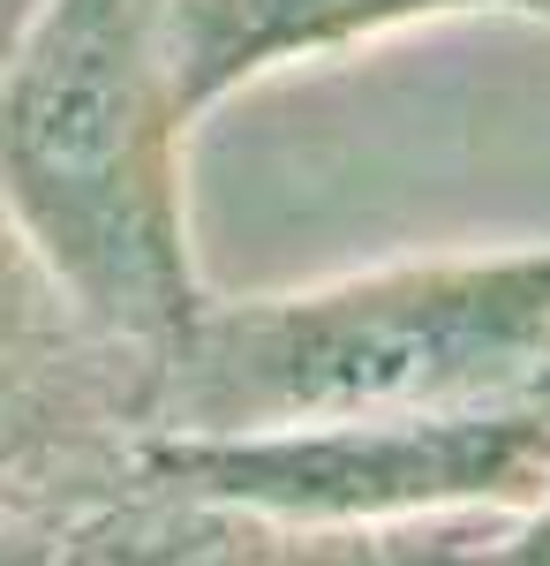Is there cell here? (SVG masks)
Wrapping results in <instances>:
<instances>
[{"mask_svg": "<svg viewBox=\"0 0 550 566\" xmlns=\"http://www.w3.org/2000/svg\"><path fill=\"white\" fill-rule=\"evenodd\" d=\"M159 0H39L0 45V212L76 303L167 355L212 303Z\"/></svg>", "mask_w": 550, "mask_h": 566, "instance_id": "7a4b0ae2", "label": "cell"}, {"mask_svg": "<svg viewBox=\"0 0 550 566\" xmlns=\"http://www.w3.org/2000/svg\"><path fill=\"white\" fill-rule=\"evenodd\" d=\"M84 566H490V522L423 528H279L173 491H128L121 506L61 528Z\"/></svg>", "mask_w": 550, "mask_h": 566, "instance_id": "5b68a950", "label": "cell"}, {"mask_svg": "<svg viewBox=\"0 0 550 566\" xmlns=\"http://www.w3.org/2000/svg\"><path fill=\"white\" fill-rule=\"evenodd\" d=\"M498 8H512V15H536V23H550V0H498Z\"/></svg>", "mask_w": 550, "mask_h": 566, "instance_id": "30bf717a", "label": "cell"}, {"mask_svg": "<svg viewBox=\"0 0 550 566\" xmlns=\"http://www.w3.org/2000/svg\"><path fill=\"white\" fill-rule=\"evenodd\" d=\"M498 0H159V45L189 122L287 69H325L339 53L483 15Z\"/></svg>", "mask_w": 550, "mask_h": 566, "instance_id": "8992f818", "label": "cell"}, {"mask_svg": "<svg viewBox=\"0 0 550 566\" xmlns=\"http://www.w3.org/2000/svg\"><path fill=\"white\" fill-rule=\"evenodd\" d=\"M31 8H39V0H0V45L15 39V23H23V15H31Z\"/></svg>", "mask_w": 550, "mask_h": 566, "instance_id": "9c48e42d", "label": "cell"}, {"mask_svg": "<svg viewBox=\"0 0 550 566\" xmlns=\"http://www.w3.org/2000/svg\"><path fill=\"white\" fill-rule=\"evenodd\" d=\"M550 408V242L212 295L159 363V431Z\"/></svg>", "mask_w": 550, "mask_h": 566, "instance_id": "6da1fadb", "label": "cell"}, {"mask_svg": "<svg viewBox=\"0 0 550 566\" xmlns=\"http://www.w3.org/2000/svg\"><path fill=\"white\" fill-rule=\"evenodd\" d=\"M159 363L106 333L0 212V528H84L144 491Z\"/></svg>", "mask_w": 550, "mask_h": 566, "instance_id": "277c9868", "label": "cell"}, {"mask_svg": "<svg viewBox=\"0 0 550 566\" xmlns=\"http://www.w3.org/2000/svg\"><path fill=\"white\" fill-rule=\"evenodd\" d=\"M550 476V408L461 416H332L272 431L144 446V483L279 528H423L498 522Z\"/></svg>", "mask_w": 550, "mask_h": 566, "instance_id": "3957f363", "label": "cell"}, {"mask_svg": "<svg viewBox=\"0 0 550 566\" xmlns=\"http://www.w3.org/2000/svg\"><path fill=\"white\" fill-rule=\"evenodd\" d=\"M0 566H84L61 528H0Z\"/></svg>", "mask_w": 550, "mask_h": 566, "instance_id": "ba28073f", "label": "cell"}, {"mask_svg": "<svg viewBox=\"0 0 550 566\" xmlns=\"http://www.w3.org/2000/svg\"><path fill=\"white\" fill-rule=\"evenodd\" d=\"M483 552H490V566H550V476L528 506H512V514L490 522Z\"/></svg>", "mask_w": 550, "mask_h": 566, "instance_id": "52a82bcc", "label": "cell"}]
</instances>
